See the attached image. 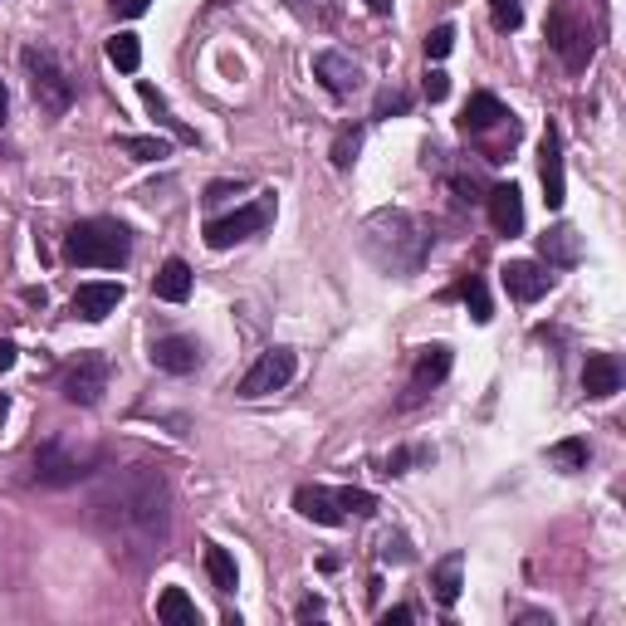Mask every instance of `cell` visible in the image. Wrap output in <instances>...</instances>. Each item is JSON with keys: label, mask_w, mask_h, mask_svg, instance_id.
Masks as SVG:
<instances>
[{"label": "cell", "mask_w": 626, "mask_h": 626, "mask_svg": "<svg viewBox=\"0 0 626 626\" xmlns=\"http://www.w3.org/2000/svg\"><path fill=\"white\" fill-rule=\"evenodd\" d=\"M89 519L113 558L132 563V568L162 558L166 538H172V489H166V475L156 465L108 470L89 499Z\"/></svg>", "instance_id": "1"}, {"label": "cell", "mask_w": 626, "mask_h": 626, "mask_svg": "<svg viewBox=\"0 0 626 626\" xmlns=\"http://www.w3.org/2000/svg\"><path fill=\"white\" fill-rule=\"evenodd\" d=\"M362 255L387 275H416L431 255V235L411 211H378L362 225Z\"/></svg>", "instance_id": "2"}, {"label": "cell", "mask_w": 626, "mask_h": 626, "mask_svg": "<svg viewBox=\"0 0 626 626\" xmlns=\"http://www.w3.org/2000/svg\"><path fill=\"white\" fill-rule=\"evenodd\" d=\"M132 255V235L113 216H89V221L69 225L65 235V259L83 269H123Z\"/></svg>", "instance_id": "3"}, {"label": "cell", "mask_w": 626, "mask_h": 626, "mask_svg": "<svg viewBox=\"0 0 626 626\" xmlns=\"http://www.w3.org/2000/svg\"><path fill=\"white\" fill-rule=\"evenodd\" d=\"M20 65H25V74H30V93H35V103L49 113V118L69 113V103H74V74H69L49 49L30 45L25 55H20Z\"/></svg>", "instance_id": "4"}, {"label": "cell", "mask_w": 626, "mask_h": 626, "mask_svg": "<svg viewBox=\"0 0 626 626\" xmlns=\"http://www.w3.org/2000/svg\"><path fill=\"white\" fill-rule=\"evenodd\" d=\"M98 461V451H79L65 436H49L45 445H35V479L39 485H79Z\"/></svg>", "instance_id": "5"}, {"label": "cell", "mask_w": 626, "mask_h": 626, "mask_svg": "<svg viewBox=\"0 0 626 626\" xmlns=\"http://www.w3.org/2000/svg\"><path fill=\"white\" fill-rule=\"evenodd\" d=\"M548 39H553L558 59L572 69V74H582V69L592 65V55H598V39H592L588 20H572L563 5L553 10V20H548Z\"/></svg>", "instance_id": "6"}, {"label": "cell", "mask_w": 626, "mask_h": 626, "mask_svg": "<svg viewBox=\"0 0 626 626\" xmlns=\"http://www.w3.org/2000/svg\"><path fill=\"white\" fill-rule=\"evenodd\" d=\"M269 221H275V196H259L255 206H240V211H231V216H221V221L206 225V245H211V250H231L235 240L259 235Z\"/></svg>", "instance_id": "7"}, {"label": "cell", "mask_w": 626, "mask_h": 626, "mask_svg": "<svg viewBox=\"0 0 626 626\" xmlns=\"http://www.w3.org/2000/svg\"><path fill=\"white\" fill-rule=\"evenodd\" d=\"M294 368H299V358H294V348H265L255 358V368L240 378V396H269V392H279V387H289L294 382Z\"/></svg>", "instance_id": "8"}, {"label": "cell", "mask_w": 626, "mask_h": 626, "mask_svg": "<svg viewBox=\"0 0 626 626\" xmlns=\"http://www.w3.org/2000/svg\"><path fill=\"white\" fill-rule=\"evenodd\" d=\"M59 392L74 406H98V396L108 392V362H103L98 352H79L65 368V378H59Z\"/></svg>", "instance_id": "9"}, {"label": "cell", "mask_w": 626, "mask_h": 626, "mask_svg": "<svg viewBox=\"0 0 626 626\" xmlns=\"http://www.w3.org/2000/svg\"><path fill=\"white\" fill-rule=\"evenodd\" d=\"M499 285H505L509 299H519V304H534V299H544L553 289V275L544 265H534V259H509L505 269H499Z\"/></svg>", "instance_id": "10"}, {"label": "cell", "mask_w": 626, "mask_h": 626, "mask_svg": "<svg viewBox=\"0 0 626 626\" xmlns=\"http://www.w3.org/2000/svg\"><path fill=\"white\" fill-rule=\"evenodd\" d=\"M538 176H544V201L548 211H563V201H568V182H563V138L558 128H544V148H538Z\"/></svg>", "instance_id": "11"}, {"label": "cell", "mask_w": 626, "mask_h": 626, "mask_svg": "<svg viewBox=\"0 0 626 626\" xmlns=\"http://www.w3.org/2000/svg\"><path fill=\"white\" fill-rule=\"evenodd\" d=\"M445 378H451V348H445V343H431V348L416 352L411 387H406L411 396H406V402H421V396H426V392H436Z\"/></svg>", "instance_id": "12"}, {"label": "cell", "mask_w": 626, "mask_h": 626, "mask_svg": "<svg viewBox=\"0 0 626 626\" xmlns=\"http://www.w3.org/2000/svg\"><path fill=\"white\" fill-rule=\"evenodd\" d=\"M148 358H152V368L172 372V378H186V372L201 368V348H196L192 338H182V333H166V338H156Z\"/></svg>", "instance_id": "13"}, {"label": "cell", "mask_w": 626, "mask_h": 626, "mask_svg": "<svg viewBox=\"0 0 626 626\" xmlns=\"http://www.w3.org/2000/svg\"><path fill=\"white\" fill-rule=\"evenodd\" d=\"M313 74L323 79V89H328L333 98H348V93L362 89V69L352 65L348 55H338V49H323V55L313 59Z\"/></svg>", "instance_id": "14"}, {"label": "cell", "mask_w": 626, "mask_h": 626, "mask_svg": "<svg viewBox=\"0 0 626 626\" xmlns=\"http://www.w3.org/2000/svg\"><path fill=\"white\" fill-rule=\"evenodd\" d=\"M485 206H489V225H495L499 235H519V231H524V196H519L514 182L489 186Z\"/></svg>", "instance_id": "15"}, {"label": "cell", "mask_w": 626, "mask_h": 626, "mask_svg": "<svg viewBox=\"0 0 626 626\" xmlns=\"http://www.w3.org/2000/svg\"><path fill=\"white\" fill-rule=\"evenodd\" d=\"M118 304H123V285H108V279H103V285H79V294L69 299V313L83 323H103Z\"/></svg>", "instance_id": "16"}, {"label": "cell", "mask_w": 626, "mask_h": 626, "mask_svg": "<svg viewBox=\"0 0 626 626\" xmlns=\"http://www.w3.org/2000/svg\"><path fill=\"white\" fill-rule=\"evenodd\" d=\"M294 509L304 519H313V524H323V529H338L343 519V505H338V495H333V489H323V485H299L294 489Z\"/></svg>", "instance_id": "17"}, {"label": "cell", "mask_w": 626, "mask_h": 626, "mask_svg": "<svg viewBox=\"0 0 626 626\" xmlns=\"http://www.w3.org/2000/svg\"><path fill=\"white\" fill-rule=\"evenodd\" d=\"M582 392L592 396V402H607V396L622 392V362L612 358V352H592L588 368H582Z\"/></svg>", "instance_id": "18"}, {"label": "cell", "mask_w": 626, "mask_h": 626, "mask_svg": "<svg viewBox=\"0 0 626 626\" xmlns=\"http://www.w3.org/2000/svg\"><path fill=\"white\" fill-rule=\"evenodd\" d=\"M514 113L495 98V93H470V103L461 108V128L465 132H489V128H505Z\"/></svg>", "instance_id": "19"}, {"label": "cell", "mask_w": 626, "mask_h": 626, "mask_svg": "<svg viewBox=\"0 0 626 626\" xmlns=\"http://www.w3.org/2000/svg\"><path fill=\"white\" fill-rule=\"evenodd\" d=\"M152 294L162 299V304H186V299H192V265H186V259H166L152 279Z\"/></svg>", "instance_id": "20"}, {"label": "cell", "mask_w": 626, "mask_h": 626, "mask_svg": "<svg viewBox=\"0 0 626 626\" xmlns=\"http://www.w3.org/2000/svg\"><path fill=\"white\" fill-rule=\"evenodd\" d=\"M461 572H465V553H445V558L431 568V592H436L441 607H455V602H461V588H465Z\"/></svg>", "instance_id": "21"}, {"label": "cell", "mask_w": 626, "mask_h": 626, "mask_svg": "<svg viewBox=\"0 0 626 626\" xmlns=\"http://www.w3.org/2000/svg\"><path fill=\"white\" fill-rule=\"evenodd\" d=\"M156 622H166V626H196V622H201V612H196V602L186 598L182 588H166L162 598H156Z\"/></svg>", "instance_id": "22"}, {"label": "cell", "mask_w": 626, "mask_h": 626, "mask_svg": "<svg viewBox=\"0 0 626 626\" xmlns=\"http://www.w3.org/2000/svg\"><path fill=\"white\" fill-rule=\"evenodd\" d=\"M538 250H544L548 265H578V255H582L578 231H572V225H558V231H548L544 240H538Z\"/></svg>", "instance_id": "23"}, {"label": "cell", "mask_w": 626, "mask_h": 626, "mask_svg": "<svg viewBox=\"0 0 626 626\" xmlns=\"http://www.w3.org/2000/svg\"><path fill=\"white\" fill-rule=\"evenodd\" d=\"M138 93H142V103H148V108H152V118L162 123V128H172V138H176V142H196V132L186 128V123H176V118H172V108H166V98L152 89V83H138Z\"/></svg>", "instance_id": "24"}, {"label": "cell", "mask_w": 626, "mask_h": 626, "mask_svg": "<svg viewBox=\"0 0 626 626\" xmlns=\"http://www.w3.org/2000/svg\"><path fill=\"white\" fill-rule=\"evenodd\" d=\"M455 294L465 299V309H470V318H475V323L495 318V309H489V289H485V279H479V275H465L461 285H455Z\"/></svg>", "instance_id": "25"}, {"label": "cell", "mask_w": 626, "mask_h": 626, "mask_svg": "<svg viewBox=\"0 0 626 626\" xmlns=\"http://www.w3.org/2000/svg\"><path fill=\"white\" fill-rule=\"evenodd\" d=\"M206 572H211L216 592H235L240 568H235V558H231V553H225L221 544H211V548H206Z\"/></svg>", "instance_id": "26"}, {"label": "cell", "mask_w": 626, "mask_h": 626, "mask_svg": "<svg viewBox=\"0 0 626 626\" xmlns=\"http://www.w3.org/2000/svg\"><path fill=\"white\" fill-rule=\"evenodd\" d=\"M108 65L113 69H123V74H138V65H142V45H138V35H113L108 39Z\"/></svg>", "instance_id": "27"}, {"label": "cell", "mask_w": 626, "mask_h": 626, "mask_svg": "<svg viewBox=\"0 0 626 626\" xmlns=\"http://www.w3.org/2000/svg\"><path fill=\"white\" fill-rule=\"evenodd\" d=\"M548 465H558V470H588V441H578V436H568V441H558V445H548Z\"/></svg>", "instance_id": "28"}, {"label": "cell", "mask_w": 626, "mask_h": 626, "mask_svg": "<svg viewBox=\"0 0 626 626\" xmlns=\"http://www.w3.org/2000/svg\"><path fill=\"white\" fill-rule=\"evenodd\" d=\"M333 495H338V505H343V514H358V519H372L378 514V495H372V489H333Z\"/></svg>", "instance_id": "29"}, {"label": "cell", "mask_w": 626, "mask_h": 626, "mask_svg": "<svg viewBox=\"0 0 626 626\" xmlns=\"http://www.w3.org/2000/svg\"><path fill=\"white\" fill-rule=\"evenodd\" d=\"M489 20H495L499 35H514V30L524 25V5H519V0H489Z\"/></svg>", "instance_id": "30"}, {"label": "cell", "mask_w": 626, "mask_h": 626, "mask_svg": "<svg viewBox=\"0 0 626 626\" xmlns=\"http://www.w3.org/2000/svg\"><path fill=\"white\" fill-rule=\"evenodd\" d=\"M118 148L128 156H138V162H162V156H166L162 138H118Z\"/></svg>", "instance_id": "31"}, {"label": "cell", "mask_w": 626, "mask_h": 626, "mask_svg": "<svg viewBox=\"0 0 626 626\" xmlns=\"http://www.w3.org/2000/svg\"><path fill=\"white\" fill-rule=\"evenodd\" d=\"M426 461H431V451H426V445H406V451L387 455V470H382V475H406L411 465H426Z\"/></svg>", "instance_id": "32"}, {"label": "cell", "mask_w": 626, "mask_h": 626, "mask_svg": "<svg viewBox=\"0 0 626 626\" xmlns=\"http://www.w3.org/2000/svg\"><path fill=\"white\" fill-rule=\"evenodd\" d=\"M362 148V128H348L338 132V142H333V166H352V156Z\"/></svg>", "instance_id": "33"}, {"label": "cell", "mask_w": 626, "mask_h": 626, "mask_svg": "<svg viewBox=\"0 0 626 626\" xmlns=\"http://www.w3.org/2000/svg\"><path fill=\"white\" fill-rule=\"evenodd\" d=\"M451 49H455V25H436L426 35V59H445Z\"/></svg>", "instance_id": "34"}, {"label": "cell", "mask_w": 626, "mask_h": 626, "mask_svg": "<svg viewBox=\"0 0 626 626\" xmlns=\"http://www.w3.org/2000/svg\"><path fill=\"white\" fill-rule=\"evenodd\" d=\"M421 93H426L431 103H445V98H451V74H445V69H426Z\"/></svg>", "instance_id": "35"}, {"label": "cell", "mask_w": 626, "mask_h": 626, "mask_svg": "<svg viewBox=\"0 0 626 626\" xmlns=\"http://www.w3.org/2000/svg\"><path fill=\"white\" fill-rule=\"evenodd\" d=\"M289 5H294L299 10V15H304V20H318V25H328V5H323V0H289Z\"/></svg>", "instance_id": "36"}, {"label": "cell", "mask_w": 626, "mask_h": 626, "mask_svg": "<svg viewBox=\"0 0 626 626\" xmlns=\"http://www.w3.org/2000/svg\"><path fill=\"white\" fill-rule=\"evenodd\" d=\"M406 108H411L406 93H382V98H378V118H392V113H406Z\"/></svg>", "instance_id": "37"}, {"label": "cell", "mask_w": 626, "mask_h": 626, "mask_svg": "<svg viewBox=\"0 0 626 626\" xmlns=\"http://www.w3.org/2000/svg\"><path fill=\"white\" fill-rule=\"evenodd\" d=\"M108 10L118 20H138V15H148V0H108Z\"/></svg>", "instance_id": "38"}, {"label": "cell", "mask_w": 626, "mask_h": 626, "mask_svg": "<svg viewBox=\"0 0 626 626\" xmlns=\"http://www.w3.org/2000/svg\"><path fill=\"white\" fill-rule=\"evenodd\" d=\"M411 558V548H406V538H382V563H406Z\"/></svg>", "instance_id": "39"}, {"label": "cell", "mask_w": 626, "mask_h": 626, "mask_svg": "<svg viewBox=\"0 0 626 626\" xmlns=\"http://www.w3.org/2000/svg\"><path fill=\"white\" fill-rule=\"evenodd\" d=\"M240 186H245V182H211V186H206V201H225V196L240 192Z\"/></svg>", "instance_id": "40"}, {"label": "cell", "mask_w": 626, "mask_h": 626, "mask_svg": "<svg viewBox=\"0 0 626 626\" xmlns=\"http://www.w3.org/2000/svg\"><path fill=\"white\" fill-rule=\"evenodd\" d=\"M294 617H299V622L323 617V602H318V598H304V602H299V607H294Z\"/></svg>", "instance_id": "41"}, {"label": "cell", "mask_w": 626, "mask_h": 626, "mask_svg": "<svg viewBox=\"0 0 626 626\" xmlns=\"http://www.w3.org/2000/svg\"><path fill=\"white\" fill-rule=\"evenodd\" d=\"M15 358H20V348H15V343H10V338H0V372H10V368H15Z\"/></svg>", "instance_id": "42"}, {"label": "cell", "mask_w": 626, "mask_h": 626, "mask_svg": "<svg viewBox=\"0 0 626 626\" xmlns=\"http://www.w3.org/2000/svg\"><path fill=\"white\" fill-rule=\"evenodd\" d=\"M402 622H411V607H387L382 612V626H402Z\"/></svg>", "instance_id": "43"}, {"label": "cell", "mask_w": 626, "mask_h": 626, "mask_svg": "<svg viewBox=\"0 0 626 626\" xmlns=\"http://www.w3.org/2000/svg\"><path fill=\"white\" fill-rule=\"evenodd\" d=\"M5 113H10V89H5V79H0V128H5Z\"/></svg>", "instance_id": "44"}, {"label": "cell", "mask_w": 626, "mask_h": 626, "mask_svg": "<svg viewBox=\"0 0 626 626\" xmlns=\"http://www.w3.org/2000/svg\"><path fill=\"white\" fill-rule=\"evenodd\" d=\"M519 622H524V626H553V622L544 617V612H524V617H519Z\"/></svg>", "instance_id": "45"}, {"label": "cell", "mask_w": 626, "mask_h": 626, "mask_svg": "<svg viewBox=\"0 0 626 626\" xmlns=\"http://www.w3.org/2000/svg\"><path fill=\"white\" fill-rule=\"evenodd\" d=\"M368 10H378V15H387V10H392V0H368Z\"/></svg>", "instance_id": "46"}, {"label": "cell", "mask_w": 626, "mask_h": 626, "mask_svg": "<svg viewBox=\"0 0 626 626\" xmlns=\"http://www.w3.org/2000/svg\"><path fill=\"white\" fill-rule=\"evenodd\" d=\"M5 416H10V402H5V396H0V426H5Z\"/></svg>", "instance_id": "47"}]
</instances>
